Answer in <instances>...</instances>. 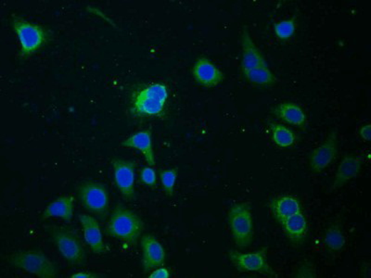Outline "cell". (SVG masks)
<instances>
[{"label": "cell", "instance_id": "6da1fadb", "mask_svg": "<svg viewBox=\"0 0 371 278\" xmlns=\"http://www.w3.org/2000/svg\"><path fill=\"white\" fill-rule=\"evenodd\" d=\"M168 91L166 85L154 82L134 91L130 100V114L135 118H163Z\"/></svg>", "mask_w": 371, "mask_h": 278}, {"label": "cell", "instance_id": "7a4b0ae2", "mask_svg": "<svg viewBox=\"0 0 371 278\" xmlns=\"http://www.w3.org/2000/svg\"><path fill=\"white\" fill-rule=\"evenodd\" d=\"M144 228L141 219L132 210L118 204L109 218L106 232L122 241L124 247L136 245Z\"/></svg>", "mask_w": 371, "mask_h": 278}, {"label": "cell", "instance_id": "3957f363", "mask_svg": "<svg viewBox=\"0 0 371 278\" xmlns=\"http://www.w3.org/2000/svg\"><path fill=\"white\" fill-rule=\"evenodd\" d=\"M12 27L19 38L21 56L27 57L41 50L48 41L47 30L19 17H14Z\"/></svg>", "mask_w": 371, "mask_h": 278}, {"label": "cell", "instance_id": "277c9868", "mask_svg": "<svg viewBox=\"0 0 371 278\" xmlns=\"http://www.w3.org/2000/svg\"><path fill=\"white\" fill-rule=\"evenodd\" d=\"M229 224L237 246L250 245L254 236L251 207L247 203L234 204L229 212Z\"/></svg>", "mask_w": 371, "mask_h": 278}, {"label": "cell", "instance_id": "5b68a950", "mask_svg": "<svg viewBox=\"0 0 371 278\" xmlns=\"http://www.w3.org/2000/svg\"><path fill=\"white\" fill-rule=\"evenodd\" d=\"M48 232L60 255L67 262L71 264H83L86 252L81 240L74 232L63 228H50Z\"/></svg>", "mask_w": 371, "mask_h": 278}, {"label": "cell", "instance_id": "8992f818", "mask_svg": "<svg viewBox=\"0 0 371 278\" xmlns=\"http://www.w3.org/2000/svg\"><path fill=\"white\" fill-rule=\"evenodd\" d=\"M10 262L15 267L23 269L30 274L41 278H53L56 268L41 250L16 253L11 256Z\"/></svg>", "mask_w": 371, "mask_h": 278}, {"label": "cell", "instance_id": "52a82bcc", "mask_svg": "<svg viewBox=\"0 0 371 278\" xmlns=\"http://www.w3.org/2000/svg\"><path fill=\"white\" fill-rule=\"evenodd\" d=\"M78 198L85 209L100 217L107 215L109 194L102 183L86 182L79 186Z\"/></svg>", "mask_w": 371, "mask_h": 278}, {"label": "cell", "instance_id": "ba28073f", "mask_svg": "<svg viewBox=\"0 0 371 278\" xmlns=\"http://www.w3.org/2000/svg\"><path fill=\"white\" fill-rule=\"evenodd\" d=\"M230 258L235 267L243 273H259L267 276H276L275 272L270 267L267 258V247L254 253H240L232 250Z\"/></svg>", "mask_w": 371, "mask_h": 278}, {"label": "cell", "instance_id": "9c48e42d", "mask_svg": "<svg viewBox=\"0 0 371 278\" xmlns=\"http://www.w3.org/2000/svg\"><path fill=\"white\" fill-rule=\"evenodd\" d=\"M112 164L114 165V181L117 188L127 200H132L135 196L136 164L121 159H114Z\"/></svg>", "mask_w": 371, "mask_h": 278}, {"label": "cell", "instance_id": "30bf717a", "mask_svg": "<svg viewBox=\"0 0 371 278\" xmlns=\"http://www.w3.org/2000/svg\"><path fill=\"white\" fill-rule=\"evenodd\" d=\"M338 152V142L335 131L328 136L326 141L316 149L310 158V166L316 173H321L333 163Z\"/></svg>", "mask_w": 371, "mask_h": 278}, {"label": "cell", "instance_id": "8fae6325", "mask_svg": "<svg viewBox=\"0 0 371 278\" xmlns=\"http://www.w3.org/2000/svg\"><path fill=\"white\" fill-rule=\"evenodd\" d=\"M191 72L198 84L206 88L217 87L225 78L224 73L206 58L198 59Z\"/></svg>", "mask_w": 371, "mask_h": 278}, {"label": "cell", "instance_id": "7c38bea8", "mask_svg": "<svg viewBox=\"0 0 371 278\" xmlns=\"http://www.w3.org/2000/svg\"><path fill=\"white\" fill-rule=\"evenodd\" d=\"M143 252L142 264L145 272L162 267L166 262V252L162 244L151 235H145L141 238Z\"/></svg>", "mask_w": 371, "mask_h": 278}, {"label": "cell", "instance_id": "4fadbf2b", "mask_svg": "<svg viewBox=\"0 0 371 278\" xmlns=\"http://www.w3.org/2000/svg\"><path fill=\"white\" fill-rule=\"evenodd\" d=\"M270 210H271L274 218L281 225L291 216L303 212L299 200L290 195H284V196L273 198L270 201Z\"/></svg>", "mask_w": 371, "mask_h": 278}, {"label": "cell", "instance_id": "5bb4252c", "mask_svg": "<svg viewBox=\"0 0 371 278\" xmlns=\"http://www.w3.org/2000/svg\"><path fill=\"white\" fill-rule=\"evenodd\" d=\"M242 73L250 71L252 69L258 68V67L267 66L266 60L255 47L254 41L251 38L250 33L248 32L247 27L243 29L242 36Z\"/></svg>", "mask_w": 371, "mask_h": 278}, {"label": "cell", "instance_id": "9a60e30c", "mask_svg": "<svg viewBox=\"0 0 371 278\" xmlns=\"http://www.w3.org/2000/svg\"><path fill=\"white\" fill-rule=\"evenodd\" d=\"M82 227L84 230L85 240L94 253L97 255H104L107 249L103 243L102 230H100L99 223L93 217L90 215L79 216Z\"/></svg>", "mask_w": 371, "mask_h": 278}, {"label": "cell", "instance_id": "2e32d148", "mask_svg": "<svg viewBox=\"0 0 371 278\" xmlns=\"http://www.w3.org/2000/svg\"><path fill=\"white\" fill-rule=\"evenodd\" d=\"M122 146L124 148L138 149L144 156L146 161L150 166H154L155 164L153 140H151L150 130L141 131V132L134 134L133 136L124 140L122 143Z\"/></svg>", "mask_w": 371, "mask_h": 278}, {"label": "cell", "instance_id": "e0dca14e", "mask_svg": "<svg viewBox=\"0 0 371 278\" xmlns=\"http://www.w3.org/2000/svg\"><path fill=\"white\" fill-rule=\"evenodd\" d=\"M273 114L285 123L303 128L306 124V115L302 108L293 102L279 104L273 109Z\"/></svg>", "mask_w": 371, "mask_h": 278}, {"label": "cell", "instance_id": "ac0fdd59", "mask_svg": "<svg viewBox=\"0 0 371 278\" xmlns=\"http://www.w3.org/2000/svg\"><path fill=\"white\" fill-rule=\"evenodd\" d=\"M75 198L63 196L58 198L53 203L48 204L45 208L42 218L48 219L53 217L62 218L66 222H71L74 216Z\"/></svg>", "mask_w": 371, "mask_h": 278}, {"label": "cell", "instance_id": "d6986e66", "mask_svg": "<svg viewBox=\"0 0 371 278\" xmlns=\"http://www.w3.org/2000/svg\"><path fill=\"white\" fill-rule=\"evenodd\" d=\"M282 227H284L286 236L295 245L302 243L306 237L307 232H308V225H307L303 212L296 213V215L286 220L282 224Z\"/></svg>", "mask_w": 371, "mask_h": 278}, {"label": "cell", "instance_id": "ffe728a7", "mask_svg": "<svg viewBox=\"0 0 371 278\" xmlns=\"http://www.w3.org/2000/svg\"><path fill=\"white\" fill-rule=\"evenodd\" d=\"M361 166L362 161L357 156L350 155L343 159L337 170L333 188H339L349 180L355 178L360 173Z\"/></svg>", "mask_w": 371, "mask_h": 278}, {"label": "cell", "instance_id": "44dd1931", "mask_svg": "<svg viewBox=\"0 0 371 278\" xmlns=\"http://www.w3.org/2000/svg\"><path fill=\"white\" fill-rule=\"evenodd\" d=\"M269 128L271 131L272 141L279 148L287 149L294 144L296 136L290 128L284 127V124L275 123L269 124Z\"/></svg>", "mask_w": 371, "mask_h": 278}, {"label": "cell", "instance_id": "7402d4cb", "mask_svg": "<svg viewBox=\"0 0 371 278\" xmlns=\"http://www.w3.org/2000/svg\"><path fill=\"white\" fill-rule=\"evenodd\" d=\"M243 75L252 84L264 85V87L275 85L276 82L275 75L267 68V66L252 69L250 71L243 73Z\"/></svg>", "mask_w": 371, "mask_h": 278}, {"label": "cell", "instance_id": "603a6c76", "mask_svg": "<svg viewBox=\"0 0 371 278\" xmlns=\"http://www.w3.org/2000/svg\"><path fill=\"white\" fill-rule=\"evenodd\" d=\"M325 245L331 252H339L345 245V237L338 225L328 229L324 237Z\"/></svg>", "mask_w": 371, "mask_h": 278}, {"label": "cell", "instance_id": "cb8c5ba5", "mask_svg": "<svg viewBox=\"0 0 371 278\" xmlns=\"http://www.w3.org/2000/svg\"><path fill=\"white\" fill-rule=\"evenodd\" d=\"M295 30H296L295 18L274 24V32H275L276 38L282 41H289V39L293 38Z\"/></svg>", "mask_w": 371, "mask_h": 278}, {"label": "cell", "instance_id": "d4e9b609", "mask_svg": "<svg viewBox=\"0 0 371 278\" xmlns=\"http://www.w3.org/2000/svg\"><path fill=\"white\" fill-rule=\"evenodd\" d=\"M160 178L164 192L167 196L172 197L174 195V188L178 178V170L173 168V169L161 171Z\"/></svg>", "mask_w": 371, "mask_h": 278}, {"label": "cell", "instance_id": "484cf974", "mask_svg": "<svg viewBox=\"0 0 371 278\" xmlns=\"http://www.w3.org/2000/svg\"><path fill=\"white\" fill-rule=\"evenodd\" d=\"M141 180L143 184L155 188L157 185L156 173L151 167H144L141 172Z\"/></svg>", "mask_w": 371, "mask_h": 278}, {"label": "cell", "instance_id": "4316f807", "mask_svg": "<svg viewBox=\"0 0 371 278\" xmlns=\"http://www.w3.org/2000/svg\"><path fill=\"white\" fill-rule=\"evenodd\" d=\"M150 278H169L170 273L168 269L166 267L158 268L150 274Z\"/></svg>", "mask_w": 371, "mask_h": 278}, {"label": "cell", "instance_id": "83f0119b", "mask_svg": "<svg viewBox=\"0 0 371 278\" xmlns=\"http://www.w3.org/2000/svg\"><path fill=\"white\" fill-rule=\"evenodd\" d=\"M360 134L362 139L370 141V124H367L361 127Z\"/></svg>", "mask_w": 371, "mask_h": 278}, {"label": "cell", "instance_id": "f1b7e54d", "mask_svg": "<svg viewBox=\"0 0 371 278\" xmlns=\"http://www.w3.org/2000/svg\"><path fill=\"white\" fill-rule=\"evenodd\" d=\"M99 277L95 274L88 273V272H78V273L72 274V278H96Z\"/></svg>", "mask_w": 371, "mask_h": 278}]
</instances>
